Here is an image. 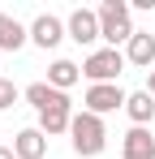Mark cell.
I'll list each match as a JSON object with an SVG mask.
<instances>
[{
	"mask_svg": "<svg viewBox=\"0 0 155 159\" xmlns=\"http://www.w3.org/2000/svg\"><path fill=\"white\" fill-rule=\"evenodd\" d=\"M69 133H73V151L78 155H99L103 146H108V129H103V116H95V112H78L73 116V125H69Z\"/></svg>",
	"mask_w": 155,
	"mask_h": 159,
	"instance_id": "cell-1",
	"label": "cell"
},
{
	"mask_svg": "<svg viewBox=\"0 0 155 159\" xmlns=\"http://www.w3.org/2000/svg\"><path fill=\"white\" fill-rule=\"evenodd\" d=\"M95 13H99V34L112 43V48H116V43H129V39L138 34L134 22H129V4L125 0H103Z\"/></svg>",
	"mask_w": 155,
	"mask_h": 159,
	"instance_id": "cell-2",
	"label": "cell"
},
{
	"mask_svg": "<svg viewBox=\"0 0 155 159\" xmlns=\"http://www.w3.org/2000/svg\"><path fill=\"white\" fill-rule=\"evenodd\" d=\"M121 69H125V52H116V48H99V52L86 56V65H82V73L91 78V86H108V82H116Z\"/></svg>",
	"mask_w": 155,
	"mask_h": 159,
	"instance_id": "cell-3",
	"label": "cell"
},
{
	"mask_svg": "<svg viewBox=\"0 0 155 159\" xmlns=\"http://www.w3.org/2000/svg\"><path fill=\"white\" fill-rule=\"evenodd\" d=\"M69 125H73V99L60 90V95L52 99V107H48V112H39V129L48 133V138H56V133H65Z\"/></svg>",
	"mask_w": 155,
	"mask_h": 159,
	"instance_id": "cell-4",
	"label": "cell"
},
{
	"mask_svg": "<svg viewBox=\"0 0 155 159\" xmlns=\"http://www.w3.org/2000/svg\"><path fill=\"white\" fill-rule=\"evenodd\" d=\"M65 30H69V39L82 43V48L95 43V39H103V34H99V13H95V9H73L69 22H65Z\"/></svg>",
	"mask_w": 155,
	"mask_h": 159,
	"instance_id": "cell-5",
	"label": "cell"
},
{
	"mask_svg": "<svg viewBox=\"0 0 155 159\" xmlns=\"http://www.w3.org/2000/svg\"><path fill=\"white\" fill-rule=\"evenodd\" d=\"M129 95L116 86V82H108V86H91L86 90V112H95V116H103V112H116V107H125Z\"/></svg>",
	"mask_w": 155,
	"mask_h": 159,
	"instance_id": "cell-6",
	"label": "cell"
},
{
	"mask_svg": "<svg viewBox=\"0 0 155 159\" xmlns=\"http://www.w3.org/2000/svg\"><path fill=\"white\" fill-rule=\"evenodd\" d=\"M65 34H69V30H65V22H60V17H52V13H39V17H35V26H30V39H35L43 52H48V48H56Z\"/></svg>",
	"mask_w": 155,
	"mask_h": 159,
	"instance_id": "cell-7",
	"label": "cell"
},
{
	"mask_svg": "<svg viewBox=\"0 0 155 159\" xmlns=\"http://www.w3.org/2000/svg\"><path fill=\"white\" fill-rule=\"evenodd\" d=\"M125 60H129V65H138V69H151V65H155V34L138 30V34L125 43Z\"/></svg>",
	"mask_w": 155,
	"mask_h": 159,
	"instance_id": "cell-8",
	"label": "cell"
},
{
	"mask_svg": "<svg viewBox=\"0 0 155 159\" xmlns=\"http://www.w3.org/2000/svg\"><path fill=\"white\" fill-rule=\"evenodd\" d=\"M13 151H17V159H43V151H48V133L39 129H22L17 138H13Z\"/></svg>",
	"mask_w": 155,
	"mask_h": 159,
	"instance_id": "cell-9",
	"label": "cell"
},
{
	"mask_svg": "<svg viewBox=\"0 0 155 159\" xmlns=\"http://www.w3.org/2000/svg\"><path fill=\"white\" fill-rule=\"evenodd\" d=\"M121 146H125V159H155V138L142 129V125H134Z\"/></svg>",
	"mask_w": 155,
	"mask_h": 159,
	"instance_id": "cell-10",
	"label": "cell"
},
{
	"mask_svg": "<svg viewBox=\"0 0 155 159\" xmlns=\"http://www.w3.org/2000/svg\"><path fill=\"white\" fill-rule=\"evenodd\" d=\"M26 39H30V30L17 22V17H9V13H0V52H17Z\"/></svg>",
	"mask_w": 155,
	"mask_h": 159,
	"instance_id": "cell-11",
	"label": "cell"
},
{
	"mask_svg": "<svg viewBox=\"0 0 155 159\" xmlns=\"http://www.w3.org/2000/svg\"><path fill=\"white\" fill-rule=\"evenodd\" d=\"M78 78H82V69L73 60H52V69H48V86L52 90H69Z\"/></svg>",
	"mask_w": 155,
	"mask_h": 159,
	"instance_id": "cell-12",
	"label": "cell"
},
{
	"mask_svg": "<svg viewBox=\"0 0 155 159\" xmlns=\"http://www.w3.org/2000/svg\"><path fill=\"white\" fill-rule=\"evenodd\" d=\"M125 112H129V120H134V125H142V129H147V120H155V99L147 95V90H138V95H129Z\"/></svg>",
	"mask_w": 155,
	"mask_h": 159,
	"instance_id": "cell-13",
	"label": "cell"
},
{
	"mask_svg": "<svg viewBox=\"0 0 155 159\" xmlns=\"http://www.w3.org/2000/svg\"><path fill=\"white\" fill-rule=\"evenodd\" d=\"M56 95H60V90H52L48 82H30V86H26V103L35 107V112H48Z\"/></svg>",
	"mask_w": 155,
	"mask_h": 159,
	"instance_id": "cell-14",
	"label": "cell"
},
{
	"mask_svg": "<svg viewBox=\"0 0 155 159\" xmlns=\"http://www.w3.org/2000/svg\"><path fill=\"white\" fill-rule=\"evenodd\" d=\"M17 95H22V90H17L13 82H9V78H0V112H9V107L17 103Z\"/></svg>",
	"mask_w": 155,
	"mask_h": 159,
	"instance_id": "cell-15",
	"label": "cell"
},
{
	"mask_svg": "<svg viewBox=\"0 0 155 159\" xmlns=\"http://www.w3.org/2000/svg\"><path fill=\"white\" fill-rule=\"evenodd\" d=\"M0 159H17V151L13 146H0Z\"/></svg>",
	"mask_w": 155,
	"mask_h": 159,
	"instance_id": "cell-16",
	"label": "cell"
},
{
	"mask_svg": "<svg viewBox=\"0 0 155 159\" xmlns=\"http://www.w3.org/2000/svg\"><path fill=\"white\" fill-rule=\"evenodd\" d=\"M147 95L155 99V69H151V78H147Z\"/></svg>",
	"mask_w": 155,
	"mask_h": 159,
	"instance_id": "cell-17",
	"label": "cell"
}]
</instances>
